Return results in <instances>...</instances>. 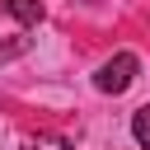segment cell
Segmentation results:
<instances>
[{
	"mask_svg": "<svg viewBox=\"0 0 150 150\" xmlns=\"http://www.w3.org/2000/svg\"><path fill=\"white\" fill-rule=\"evenodd\" d=\"M28 52V38H14V42H0V61H14Z\"/></svg>",
	"mask_w": 150,
	"mask_h": 150,
	"instance_id": "5b68a950",
	"label": "cell"
},
{
	"mask_svg": "<svg viewBox=\"0 0 150 150\" xmlns=\"http://www.w3.org/2000/svg\"><path fill=\"white\" fill-rule=\"evenodd\" d=\"M19 150H70V141L66 136H28Z\"/></svg>",
	"mask_w": 150,
	"mask_h": 150,
	"instance_id": "277c9868",
	"label": "cell"
},
{
	"mask_svg": "<svg viewBox=\"0 0 150 150\" xmlns=\"http://www.w3.org/2000/svg\"><path fill=\"white\" fill-rule=\"evenodd\" d=\"M136 70H141V61L131 52H117L112 61H103V70L94 75V84H98V94H122V89H131Z\"/></svg>",
	"mask_w": 150,
	"mask_h": 150,
	"instance_id": "6da1fadb",
	"label": "cell"
},
{
	"mask_svg": "<svg viewBox=\"0 0 150 150\" xmlns=\"http://www.w3.org/2000/svg\"><path fill=\"white\" fill-rule=\"evenodd\" d=\"M0 9H5V14H14L19 23H42V14H47V9H42V0H0Z\"/></svg>",
	"mask_w": 150,
	"mask_h": 150,
	"instance_id": "7a4b0ae2",
	"label": "cell"
},
{
	"mask_svg": "<svg viewBox=\"0 0 150 150\" xmlns=\"http://www.w3.org/2000/svg\"><path fill=\"white\" fill-rule=\"evenodd\" d=\"M131 136H136V145H141V150H150V103L131 112Z\"/></svg>",
	"mask_w": 150,
	"mask_h": 150,
	"instance_id": "3957f363",
	"label": "cell"
}]
</instances>
